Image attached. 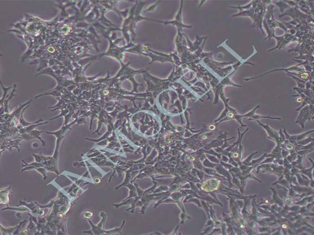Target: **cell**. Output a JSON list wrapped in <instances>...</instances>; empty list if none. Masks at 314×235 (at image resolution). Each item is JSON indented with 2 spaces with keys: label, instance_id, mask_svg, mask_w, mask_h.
I'll return each instance as SVG.
<instances>
[{
  "label": "cell",
  "instance_id": "cell-3",
  "mask_svg": "<svg viewBox=\"0 0 314 235\" xmlns=\"http://www.w3.org/2000/svg\"><path fill=\"white\" fill-rule=\"evenodd\" d=\"M263 118H268V119H273V120H281V118L280 117H271L270 116H264L260 115L259 114H255L251 118H249V121H256V120H258L259 121V120L261 119H263Z\"/></svg>",
  "mask_w": 314,
  "mask_h": 235
},
{
  "label": "cell",
  "instance_id": "cell-2",
  "mask_svg": "<svg viewBox=\"0 0 314 235\" xmlns=\"http://www.w3.org/2000/svg\"><path fill=\"white\" fill-rule=\"evenodd\" d=\"M27 107H28V106H27V107H26V108H24V109H23V110L22 111V112L21 115L20 117V118H19V122H20V123L22 125H23V126H28V125H31V124H34L38 123L39 122H41V121H43V120H42V119H39V120H38L37 121V122H34L32 123L29 122H27V121H26V120H25V119H24V117H23V113H24V111H25V109H26V108H27Z\"/></svg>",
  "mask_w": 314,
  "mask_h": 235
},
{
  "label": "cell",
  "instance_id": "cell-4",
  "mask_svg": "<svg viewBox=\"0 0 314 235\" xmlns=\"http://www.w3.org/2000/svg\"><path fill=\"white\" fill-rule=\"evenodd\" d=\"M47 123H48V122H45L42 123L34 124H31V125H30L28 127L26 128V130H27V131H28V132H30L31 131L33 130L35 128H36V127H37V126H38V125H42V124H44Z\"/></svg>",
  "mask_w": 314,
  "mask_h": 235
},
{
  "label": "cell",
  "instance_id": "cell-1",
  "mask_svg": "<svg viewBox=\"0 0 314 235\" xmlns=\"http://www.w3.org/2000/svg\"><path fill=\"white\" fill-rule=\"evenodd\" d=\"M310 108L309 106L305 107L304 108L300 111L299 116L297 117V120L295 121V123L299 124L301 126L302 128H304L305 123L307 120L310 121L314 119V110L313 109L309 111Z\"/></svg>",
  "mask_w": 314,
  "mask_h": 235
}]
</instances>
